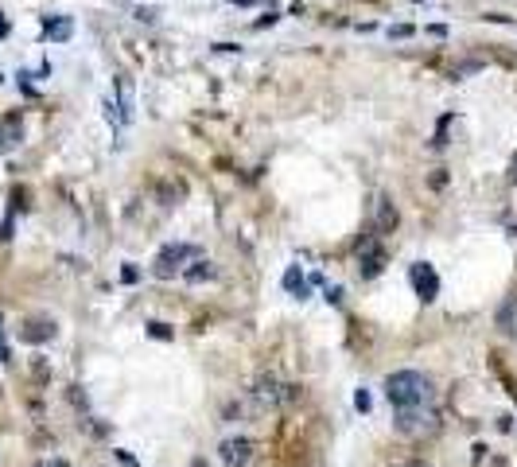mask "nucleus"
<instances>
[{"mask_svg":"<svg viewBox=\"0 0 517 467\" xmlns=\"http://www.w3.org/2000/svg\"><path fill=\"white\" fill-rule=\"evenodd\" d=\"M0 359L8 362V347H4V324H0Z\"/></svg>","mask_w":517,"mask_h":467,"instance_id":"22","label":"nucleus"},{"mask_svg":"<svg viewBox=\"0 0 517 467\" xmlns=\"http://www.w3.org/2000/svg\"><path fill=\"white\" fill-rule=\"evenodd\" d=\"M74 24H71V16H55V20H47V27H43V36L55 39V43H62V39H71Z\"/></svg>","mask_w":517,"mask_h":467,"instance_id":"11","label":"nucleus"},{"mask_svg":"<svg viewBox=\"0 0 517 467\" xmlns=\"http://www.w3.org/2000/svg\"><path fill=\"white\" fill-rule=\"evenodd\" d=\"M136 276H140V273H136V269H133V265H125V269H121V280H129V285H133V280H136Z\"/></svg>","mask_w":517,"mask_h":467,"instance_id":"18","label":"nucleus"},{"mask_svg":"<svg viewBox=\"0 0 517 467\" xmlns=\"http://www.w3.org/2000/svg\"><path fill=\"white\" fill-rule=\"evenodd\" d=\"M409 276H412V288H416V296H420L424 304H432V300L440 296V276H436V269L428 261H416L409 269Z\"/></svg>","mask_w":517,"mask_h":467,"instance_id":"6","label":"nucleus"},{"mask_svg":"<svg viewBox=\"0 0 517 467\" xmlns=\"http://www.w3.org/2000/svg\"><path fill=\"white\" fill-rule=\"evenodd\" d=\"M494 324H498V331H502L505 339H517V296L502 300V308H498V315H494Z\"/></svg>","mask_w":517,"mask_h":467,"instance_id":"8","label":"nucleus"},{"mask_svg":"<svg viewBox=\"0 0 517 467\" xmlns=\"http://www.w3.org/2000/svg\"><path fill=\"white\" fill-rule=\"evenodd\" d=\"M393 429H397L401 436H409V440H424V436H436V432H440V413H436V405L397 409Z\"/></svg>","mask_w":517,"mask_h":467,"instance_id":"2","label":"nucleus"},{"mask_svg":"<svg viewBox=\"0 0 517 467\" xmlns=\"http://www.w3.org/2000/svg\"><path fill=\"white\" fill-rule=\"evenodd\" d=\"M389 36H393V39H405V36H412V27H409V24H397V27H389Z\"/></svg>","mask_w":517,"mask_h":467,"instance_id":"17","label":"nucleus"},{"mask_svg":"<svg viewBox=\"0 0 517 467\" xmlns=\"http://www.w3.org/2000/svg\"><path fill=\"white\" fill-rule=\"evenodd\" d=\"M327 304H342V288H327Z\"/></svg>","mask_w":517,"mask_h":467,"instance_id":"19","label":"nucleus"},{"mask_svg":"<svg viewBox=\"0 0 517 467\" xmlns=\"http://www.w3.org/2000/svg\"><path fill=\"white\" fill-rule=\"evenodd\" d=\"M385 397L393 409H416V405H432L436 401V385L428 374L420 370H397L385 378Z\"/></svg>","mask_w":517,"mask_h":467,"instance_id":"1","label":"nucleus"},{"mask_svg":"<svg viewBox=\"0 0 517 467\" xmlns=\"http://www.w3.org/2000/svg\"><path fill=\"white\" fill-rule=\"evenodd\" d=\"M20 339H27V343H47V339H55V324H51V320H31V324L20 331Z\"/></svg>","mask_w":517,"mask_h":467,"instance_id":"10","label":"nucleus"},{"mask_svg":"<svg viewBox=\"0 0 517 467\" xmlns=\"http://www.w3.org/2000/svg\"><path fill=\"white\" fill-rule=\"evenodd\" d=\"M218 455H222V464L226 467H249L253 440L249 436H226V440L218 444Z\"/></svg>","mask_w":517,"mask_h":467,"instance_id":"5","label":"nucleus"},{"mask_svg":"<svg viewBox=\"0 0 517 467\" xmlns=\"http://www.w3.org/2000/svg\"><path fill=\"white\" fill-rule=\"evenodd\" d=\"M370 390H358V394H354V409H358V413H370Z\"/></svg>","mask_w":517,"mask_h":467,"instance_id":"14","label":"nucleus"},{"mask_svg":"<svg viewBox=\"0 0 517 467\" xmlns=\"http://www.w3.org/2000/svg\"><path fill=\"white\" fill-rule=\"evenodd\" d=\"M31 467H71V464H62V459H39V464H31Z\"/></svg>","mask_w":517,"mask_h":467,"instance_id":"21","label":"nucleus"},{"mask_svg":"<svg viewBox=\"0 0 517 467\" xmlns=\"http://www.w3.org/2000/svg\"><path fill=\"white\" fill-rule=\"evenodd\" d=\"M194 257H199V246L171 241V246H164V250L156 253V261H152V276H160V280H171V276L183 273V269H187V261H194Z\"/></svg>","mask_w":517,"mask_h":467,"instance_id":"3","label":"nucleus"},{"mask_svg":"<svg viewBox=\"0 0 517 467\" xmlns=\"http://www.w3.org/2000/svg\"><path fill=\"white\" fill-rule=\"evenodd\" d=\"M405 467H432V464H405Z\"/></svg>","mask_w":517,"mask_h":467,"instance_id":"27","label":"nucleus"},{"mask_svg":"<svg viewBox=\"0 0 517 467\" xmlns=\"http://www.w3.org/2000/svg\"><path fill=\"white\" fill-rule=\"evenodd\" d=\"M148 335L152 339H171V327L168 324H148Z\"/></svg>","mask_w":517,"mask_h":467,"instance_id":"15","label":"nucleus"},{"mask_svg":"<svg viewBox=\"0 0 517 467\" xmlns=\"http://www.w3.org/2000/svg\"><path fill=\"white\" fill-rule=\"evenodd\" d=\"M136 20H144V24H156V8H136Z\"/></svg>","mask_w":517,"mask_h":467,"instance_id":"16","label":"nucleus"},{"mask_svg":"<svg viewBox=\"0 0 517 467\" xmlns=\"http://www.w3.org/2000/svg\"><path fill=\"white\" fill-rule=\"evenodd\" d=\"M4 32H8V24H4V20H0V36H4Z\"/></svg>","mask_w":517,"mask_h":467,"instance_id":"26","label":"nucleus"},{"mask_svg":"<svg viewBox=\"0 0 517 467\" xmlns=\"http://www.w3.org/2000/svg\"><path fill=\"white\" fill-rule=\"evenodd\" d=\"M117 459H121L125 467H136V455H133V452H117Z\"/></svg>","mask_w":517,"mask_h":467,"instance_id":"20","label":"nucleus"},{"mask_svg":"<svg viewBox=\"0 0 517 467\" xmlns=\"http://www.w3.org/2000/svg\"><path fill=\"white\" fill-rule=\"evenodd\" d=\"M187 467H210V464H206V459H191Z\"/></svg>","mask_w":517,"mask_h":467,"instance_id":"24","label":"nucleus"},{"mask_svg":"<svg viewBox=\"0 0 517 467\" xmlns=\"http://www.w3.org/2000/svg\"><path fill=\"white\" fill-rule=\"evenodd\" d=\"M16 144H20V117L0 121V152H8V148H16Z\"/></svg>","mask_w":517,"mask_h":467,"instance_id":"12","label":"nucleus"},{"mask_svg":"<svg viewBox=\"0 0 517 467\" xmlns=\"http://www.w3.org/2000/svg\"><path fill=\"white\" fill-rule=\"evenodd\" d=\"M509 180L517 183V156H514V164H509Z\"/></svg>","mask_w":517,"mask_h":467,"instance_id":"23","label":"nucleus"},{"mask_svg":"<svg viewBox=\"0 0 517 467\" xmlns=\"http://www.w3.org/2000/svg\"><path fill=\"white\" fill-rule=\"evenodd\" d=\"M234 4H241V8H249V4H257V0H234Z\"/></svg>","mask_w":517,"mask_h":467,"instance_id":"25","label":"nucleus"},{"mask_svg":"<svg viewBox=\"0 0 517 467\" xmlns=\"http://www.w3.org/2000/svg\"><path fill=\"white\" fill-rule=\"evenodd\" d=\"M284 288H288L296 300H307V280H303V273H300V265H292L288 273H284Z\"/></svg>","mask_w":517,"mask_h":467,"instance_id":"13","label":"nucleus"},{"mask_svg":"<svg viewBox=\"0 0 517 467\" xmlns=\"http://www.w3.org/2000/svg\"><path fill=\"white\" fill-rule=\"evenodd\" d=\"M354 257H358V273L370 280V276H377L385 269V246H381V238L377 234H362L358 238V246H354Z\"/></svg>","mask_w":517,"mask_h":467,"instance_id":"4","label":"nucleus"},{"mask_svg":"<svg viewBox=\"0 0 517 467\" xmlns=\"http://www.w3.org/2000/svg\"><path fill=\"white\" fill-rule=\"evenodd\" d=\"M218 276V269H214V261H206V257H194L187 269H183V280L187 285H203V280H214Z\"/></svg>","mask_w":517,"mask_h":467,"instance_id":"9","label":"nucleus"},{"mask_svg":"<svg viewBox=\"0 0 517 467\" xmlns=\"http://www.w3.org/2000/svg\"><path fill=\"white\" fill-rule=\"evenodd\" d=\"M397 206L389 203V195H377V199H373V234H377V238H385V234H393V230H397Z\"/></svg>","mask_w":517,"mask_h":467,"instance_id":"7","label":"nucleus"}]
</instances>
